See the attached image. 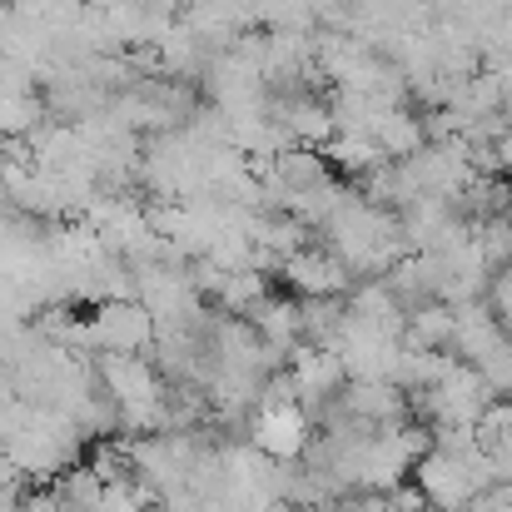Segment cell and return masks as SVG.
Wrapping results in <instances>:
<instances>
[{"instance_id":"3957f363","label":"cell","mask_w":512,"mask_h":512,"mask_svg":"<svg viewBox=\"0 0 512 512\" xmlns=\"http://www.w3.org/2000/svg\"><path fill=\"white\" fill-rule=\"evenodd\" d=\"M284 274L304 299H343V289H348V269L334 254H289Z\"/></svg>"},{"instance_id":"5b68a950","label":"cell","mask_w":512,"mask_h":512,"mask_svg":"<svg viewBox=\"0 0 512 512\" xmlns=\"http://www.w3.org/2000/svg\"><path fill=\"white\" fill-rule=\"evenodd\" d=\"M498 165H508L512 170V135H503V145H498Z\"/></svg>"},{"instance_id":"7a4b0ae2","label":"cell","mask_w":512,"mask_h":512,"mask_svg":"<svg viewBox=\"0 0 512 512\" xmlns=\"http://www.w3.org/2000/svg\"><path fill=\"white\" fill-rule=\"evenodd\" d=\"M304 438H309V428H304V408H299V403H269V408L259 413L254 443H259L269 458L294 463V458L304 453Z\"/></svg>"},{"instance_id":"277c9868","label":"cell","mask_w":512,"mask_h":512,"mask_svg":"<svg viewBox=\"0 0 512 512\" xmlns=\"http://www.w3.org/2000/svg\"><path fill=\"white\" fill-rule=\"evenodd\" d=\"M448 339H453V309L428 304V309L408 324V348H443Z\"/></svg>"},{"instance_id":"6da1fadb","label":"cell","mask_w":512,"mask_h":512,"mask_svg":"<svg viewBox=\"0 0 512 512\" xmlns=\"http://www.w3.org/2000/svg\"><path fill=\"white\" fill-rule=\"evenodd\" d=\"M90 334L105 353H145L155 343V314L135 299H100Z\"/></svg>"}]
</instances>
